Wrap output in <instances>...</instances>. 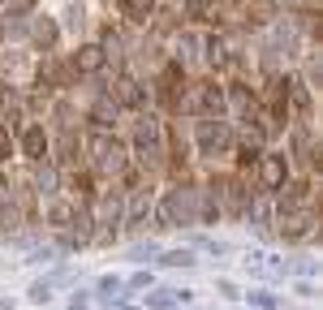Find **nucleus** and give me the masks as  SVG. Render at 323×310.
<instances>
[{
	"mask_svg": "<svg viewBox=\"0 0 323 310\" xmlns=\"http://www.w3.org/2000/svg\"><path fill=\"white\" fill-rule=\"evenodd\" d=\"M164 263H168V267H190L194 254H190V250H172V254H164Z\"/></svg>",
	"mask_w": 323,
	"mask_h": 310,
	"instance_id": "nucleus-1",
	"label": "nucleus"
}]
</instances>
